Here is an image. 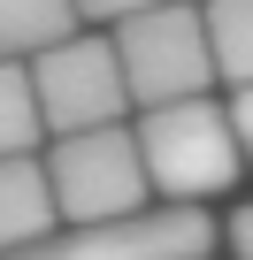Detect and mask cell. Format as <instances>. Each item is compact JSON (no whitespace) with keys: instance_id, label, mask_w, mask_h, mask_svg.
<instances>
[{"instance_id":"cell-1","label":"cell","mask_w":253,"mask_h":260,"mask_svg":"<svg viewBox=\"0 0 253 260\" xmlns=\"http://www.w3.org/2000/svg\"><path fill=\"white\" fill-rule=\"evenodd\" d=\"M131 138H138V161H146V191H154L161 207H207V199H222V191L245 176L230 107H222L215 92L169 100V107H138Z\"/></svg>"},{"instance_id":"cell-2","label":"cell","mask_w":253,"mask_h":260,"mask_svg":"<svg viewBox=\"0 0 253 260\" xmlns=\"http://www.w3.org/2000/svg\"><path fill=\"white\" fill-rule=\"evenodd\" d=\"M115 61H123V92L131 107H169V100H200L215 92V61H207V23L192 0H154L131 23H115Z\"/></svg>"},{"instance_id":"cell-3","label":"cell","mask_w":253,"mask_h":260,"mask_svg":"<svg viewBox=\"0 0 253 260\" xmlns=\"http://www.w3.org/2000/svg\"><path fill=\"white\" fill-rule=\"evenodd\" d=\"M46 184H54V214L62 222H115V214H138L154 199L131 122H100V130L54 138L46 146Z\"/></svg>"},{"instance_id":"cell-4","label":"cell","mask_w":253,"mask_h":260,"mask_svg":"<svg viewBox=\"0 0 253 260\" xmlns=\"http://www.w3.org/2000/svg\"><path fill=\"white\" fill-rule=\"evenodd\" d=\"M31 92H39V122L54 138L69 130H100V122H131V92H123V61L107 31H69L62 46L31 54Z\"/></svg>"},{"instance_id":"cell-5","label":"cell","mask_w":253,"mask_h":260,"mask_svg":"<svg viewBox=\"0 0 253 260\" xmlns=\"http://www.w3.org/2000/svg\"><path fill=\"white\" fill-rule=\"evenodd\" d=\"M215 214L207 207H138L115 222H69L8 260H207L215 252Z\"/></svg>"},{"instance_id":"cell-6","label":"cell","mask_w":253,"mask_h":260,"mask_svg":"<svg viewBox=\"0 0 253 260\" xmlns=\"http://www.w3.org/2000/svg\"><path fill=\"white\" fill-rule=\"evenodd\" d=\"M62 214H54V184H46V153H8L0 161V260L54 237Z\"/></svg>"},{"instance_id":"cell-7","label":"cell","mask_w":253,"mask_h":260,"mask_svg":"<svg viewBox=\"0 0 253 260\" xmlns=\"http://www.w3.org/2000/svg\"><path fill=\"white\" fill-rule=\"evenodd\" d=\"M77 23V0H0V61H31L46 46H62Z\"/></svg>"},{"instance_id":"cell-8","label":"cell","mask_w":253,"mask_h":260,"mask_svg":"<svg viewBox=\"0 0 253 260\" xmlns=\"http://www.w3.org/2000/svg\"><path fill=\"white\" fill-rule=\"evenodd\" d=\"M207 23V61H215V84L245 92L253 84V0H207L200 8Z\"/></svg>"},{"instance_id":"cell-9","label":"cell","mask_w":253,"mask_h":260,"mask_svg":"<svg viewBox=\"0 0 253 260\" xmlns=\"http://www.w3.org/2000/svg\"><path fill=\"white\" fill-rule=\"evenodd\" d=\"M46 146V122H39V92L23 61H0V161L8 153H39Z\"/></svg>"},{"instance_id":"cell-10","label":"cell","mask_w":253,"mask_h":260,"mask_svg":"<svg viewBox=\"0 0 253 260\" xmlns=\"http://www.w3.org/2000/svg\"><path fill=\"white\" fill-rule=\"evenodd\" d=\"M138 8H154V0H77V23H107L115 31V23H131Z\"/></svg>"},{"instance_id":"cell-11","label":"cell","mask_w":253,"mask_h":260,"mask_svg":"<svg viewBox=\"0 0 253 260\" xmlns=\"http://www.w3.org/2000/svg\"><path fill=\"white\" fill-rule=\"evenodd\" d=\"M230 130H238V153H245V169H253V84L230 92Z\"/></svg>"},{"instance_id":"cell-12","label":"cell","mask_w":253,"mask_h":260,"mask_svg":"<svg viewBox=\"0 0 253 260\" xmlns=\"http://www.w3.org/2000/svg\"><path fill=\"white\" fill-rule=\"evenodd\" d=\"M230 260H253V207H230Z\"/></svg>"}]
</instances>
